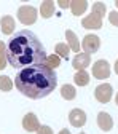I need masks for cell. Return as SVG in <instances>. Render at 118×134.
I'll use <instances>...</instances> for the list:
<instances>
[{
    "label": "cell",
    "mask_w": 118,
    "mask_h": 134,
    "mask_svg": "<svg viewBox=\"0 0 118 134\" xmlns=\"http://www.w3.org/2000/svg\"><path fill=\"white\" fill-rule=\"evenodd\" d=\"M40 14L43 16V18H51V16L54 14V2H51V0H48V2H43L42 7H40Z\"/></svg>",
    "instance_id": "15"
},
{
    "label": "cell",
    "mask_w": 118,
    "mask_h": 134,
    "mask_svg": "<svg viewBox=\"0 0 118 134\" xmlns=\"http://www.w3.org/2000/svg\"><path fill=\"white\" fill-rule=\"evenodd\" d=\"M89 64H91V56L86 53H78L72 61L74 69H77V70H85Z\"/></svg>",
    "instance_id": "10"
},
{
    "label": "cell",
    "mask_w": 118,
    "mask_h": 134,
    "mask_svg": "<svg viewBox=\"0 0 118 134\" xmlns=\"http://www.w3.org/2000/svg\"><path fill=\"white\" fill-rule=\"evenodd\" d=\"M83 49H85L86 54H93L96 53L97 49L100 48V40L97 35H94V34H89V35H86L85 38H83V43H81Z\"/></svg>",
    "instance_id": "6"
},
{
    "label": "cell",
    "mask_w": 118,
    "mask_h": 134,
    "mask_svg": "<svg viewBox=\"0 0 118 134\" xmlns=\"http://www.w3.org/2000/svg\"><path fill=\"white\" fill-rule=\"evenodd\" d=\"M113 69H115V72H116V75H118V61L115 62V67H113Z\"/></svg>",
    "instance_id": "26"
},
{
    "label": "cell",
    "mask_w": 118,
    "mask_h": 134,
    "mask_svg": "<svg viewBox=\"0 0 118 134\" xmlns=\"http://www.w3.org/2000/svg\"><path fill=\"white\" fill-rule=\"evenodd\" d=\"M23 128L29 132H33V131H38L40 128V121L37 118V115L33 113H27L24 118H23Z\"/></svg>",
    "instance_id": "9"
},
{
    "label": "cell",
    "mask_w": 118,
    "mask_h": 134,
    "mask_svg": "<svg viewBox=\"0 0 118 134\" xmlns=\"http://www.w3.org/2000/svg\"><path fill=\"white\" fill-rule=\"evenodd\" d=\"M59 7H61V8H70V2H65V0H61V2H59Z\"/></svg>",
    "instance_id": "24"
},
{
    "label": "cell",
    "mask_w": 118,
    "mask_h": 134,
    "mask_svg": "<svg viewBox=\"0 0 118 134\" xmlns=\"http://www.w3.org/2000/svg\"><path fill=\"white\" fill-rule=\"evenodd\" d=\"M7 43L0 40V70H3L5 69V65H7Z\"/></svg>",
    "instance_id": "20"
},
{
    "label": "cell",
    "mask_w": 118,
    "mask_h": 134,
    "mask_svg": "<svg viewBox=\"0 0 118 134\" xmlns=\"http://www.w3.org/2000/svg\"><path fill=\"white\" fill-rule=\"evenodd\" d=\"M54 51L59 58H64V59H69V53H70V48L69 45H65V43H58L54 46Z\"/></svg>",
    "instance_id": "19"
},
{
    "label": "cell",
    "mask_w": 118,
    "mask_h": 134,
    "mask_svg": "<svg viewBox=\"0 0 118 134\" xmlns=\"http://www.w3.org/2000/svg\"><path fill=\"white\" fill-rule=\"evenodd\" d=\"M59 134H70V131H69V129H67V128H64V129H62V131H61Z\"/></svg>",
    "instance_id": "25"
},
{
    "label": "cell",
    "mask_w": 118,
    "mask_h": 134,
    "mask_svg": "<svg viewBox=\"0 0 118 134\" xmlns=\"http://www.w3.org/2000/svg\"><path fill=\"white\" fill-rule=\"evenodd\" d=\"M105 14V5L102 2H94L93 3V11L89 16H86L85 19H81V26L85 29H100L102 27V18Z\"/></svg>",
    "instance_id": "3"
},
{
    "label": "cell",
    "mask_w": 118,
    "mask_h": 134,
    "mask_svg": "<svg viewBox=\"0 0 118 134\" xmlns=\"http://www.w3.org/2000/svg\"><path fill=\"white\" fill-rule=\"evenodd\" d=\"M61 94H62V97H64V99L72 100V99H75L77 91H75V88H74L72 85H64V86L61 88Z\"/></svg>",
    "instance_id": "18"
},
{
    "label": "cell",
    "mask_w": 118,
    "mask_h": 134,
    "mask_svg": "<svg viewBox=\"0 0 118 134\" xmlns=\"http://www.w3.org/2000/svg\"><path fill=\"white\" fill-rule=\"evenodd\" d=\"M115 100H116V104H118V93H116V96H115Z\"/></svg>",
    "instance_id": "27"
},
{
    "label": "cell",
    "mask_w": 118,
    "mask_h": 134,
    "mask_svg": "<svg viewBox=\"0 0 118 134\" xmlns=\"http://www.w3.org/2000/svg\"><path fill=\"white\" fill-rule=\"evenodd\" d=\"M69 121H70L72 126L81 128L83 125L86 123V113L83 112L81 109H74V110L69 113Z\"/></svg>",
    "instance_id": "8"
},
{
    "label": "cell",
    "mask_w": 118,
    "mask_h": 134,
    "mask_svg": "<svg viewBox=\"0 0 118 134\" xmlns=\"http://www.w3.org/2000/svg\"><path fill=\"white\" fill-rule=\"evenodd\" d=\"M112 94H113V90L112 86L109 85V83H102V85H99L94 91V96L96 99L99 100V102H102V104H107L109 100L112 99Z\"/></svg>",
    "instance_id": "7"
},
{
    "label": "cell",
    "mask_w": 118,
    "mask_h": 134,
    "mask_svg": "<svg viewBox=\"0 0 118 134\" xmlns=\"http://www.w3.org/2000/svg\"><path fill=\"white\" fill-rule=\"evenodd\" d=\"M115 5H116V7H118V0H116V2H115Z\"/></svg>",
    "instance_id": "28"
},
{
    "label": "cell",
    "mask_w": 118,
    "mask_h": 134,
    "mask_svg": "<svg viewBox=\"0 0 118 134\" xmlns=\"http://www.w3.org/2000/svg\"><path fill=\"white\" fill-rule=\"evenodd\" d=\"M109 21H110V24H113V26L118 27V11H110V14H109Z\"/></svg>",
    "instance_id": "22"
},
{
    "label": "cell",
    "mask_w": 118,
    "mask_h": 134,
    "mask_svg": "<svg viewBox=\"0 0 118 134\" xmlns=\"http://www.w3.org/2000/svg\"><path fill=\"white\" fill-rule=\"evenodd\" d=\"M58 77L54 70L46 69L43 64L23 69L14 78V86L19 93L30 99H42L56 90Z\"/></svg>",
    "instance_id": "2"
},
{
    "label": "cell",
    "mask_w": 118,
    "mask_h": 134,
    "mask_svg": "<svg viewBox=\"0 0 118 134\" xmlns=\"http://www.w3.org/2000/svg\"><path fill=\"white\" fill-rule=\"evenodd\" d=\"M18 19L26 24V26H30L37 21V10L30 7V5H24L18 10Z\"/></svg>",
    "instance_id": "4"
},
{
    "label": "cell",
    "mask_w": 118,
    "mask_h": 134,
    "mask_svg": "<svg viewBox=\"0 0 118 134\" xmlns=\"http://www.w3.org/2000/svg\"><path fill=\"white\" fill-rule=\"evenodd\" d=\"M13 85H14V83L10 80V77L0 75V90H2V91H10L13 88Z\"/></svg>",
    "instance_id": "21"
},
{
    "label": "cell",
    "mask_w": 118,
    "mask_h": 134,
    "mask_svg": "<svg viewBox=\"0 0 118 134\" xmlns=\"http://www.w3.org/2000/svg\"><path fill=\"white\" fill-rule=\"evenodd\" d=\"M86 8H88L86 0H72L70 2V10H72V14L75 16H81L86 11Z\"/></svg>",
    "instance_id": "12"
},
{
    "label": "cell",
    "mask_w": 118,
    "mask_h": 134,
    "mask_svg": "<svg viewBox=\"0 0 118 134\" xmlns=\"http://www.w3.org/2000/svg\"><path fill=\"white\" fill-rule=\"evenodd\" d=\"M93 75L97 78V80H105L110 77V65L107 61L100 59L97 61L94 65H93Z\"/></svg>",
    "instance_id": "5"
},
{
    "label": "cell",
    "mask_w": 118,
    "mask_h": 134,
    "mask_svg": "<svg viewBox=\"0 0 118 134\" xmlns=\"http://www.w3.org/2000/svg\"><path fill=\"white\" fill-rule=\"evenodd\" d=\"M65 38H67V45H69V48L72 49V51H75V53H78L80 51V43H78V38H77V35L72 32V30H65Z\"/></svg>",
    "instance_id": "14"
},
{
    "label": "cell",
    "mask_w": 118,
    "mask_h": 134,
    "mask_svg": "<svg viewBox=\"0 0 118 134\" xmlns=\"http://www.w3.org/2000/svg\"><path fill=\"white\" fill-rule=\"evenodd\" d=\"M97 125H99V128L102 131H110L113 128V120H112V116L107 112H100L97 115Z\"/></svg>",
    "instance_id": "11"
},
{
    "label": "cell",
    "mask_w": 118,
    "mask_h": 134,
    "mask_svg": "<svg viewBox=\"0 0 118 134\" xmlns=\"http://www.w3.org/2000/svg\"><path fill=\"white\" fill-rule=\"evenodd\" d=\"M74 80H75V83H77L78 86H86L88 83H89V75H88L86 70H78L75 74Z\"/></svg>",
    "instance_id": "17"
},
{
    "label": "cell",
    "mask_w": 118,
    "mask_h": 134,
    "mask_svg": "<svg viewBox=\"0 0 118 134\" xmlns=\"http://www.w3.org/2000/svg\"><path fill=\"white\" fill-rule=\"evenodd\" d=\"M37 134H53V129L49 128V126H46V125H43V126H40V128H38Z\"/></svg>",
    "instance_id": "23"
},
{
    "label": "cell",
    "mask_w": 118,
    "mask_h": 134,
    "mask_svg": "<svg viewBox=\"0 0 118 134\" xmlns=\"http://www.w3.org/2000/svg\"><path fill=\"white\" fill-rule=\"evenodd\" d=\"M59 64H61V58L54 53V54H49V56H46V59L43 61V65L46 67V69H56V67H59Z\"/></svg>",
    "instance_id": "16"
},
{
    "label": "cell",
    "mask_w": 118,
    "mask_h": 134,
    "mask_svg": "<svg viewBox=\"0 0 118 134\" xmlns=\"http://www.w3.org/2000/svg\"><path fill=\"white\" fill-rule=\"evenodd\" d=\"M80 134H85V132H80Z\"/></svg>",
    "instance_id": "29"
},
{
    "label": "cell",
    "mask_w": 118,
    "mask_h": 134,
    "mask_svg": "<svg viewBox=\"0 0 118 134\" xmlns=\"http://www.w3.org/2000/svg\"><path fill=\"white\" fill-rule=\"evenodd\" d=\"M46 59L42 42L30 30H21L7 43V61L14 69H27L32 65H40Z\"/></svg>",
    "instance_id": "1"
},
{
    "label": "cell",
    "mask_w": 118,
    "mask_h": 134,
    "mask_svg": "<svg viewBox=\"0 0 118 134\" xmlns=\"http://www.w3.org/2000/svg\"><path fill=\"white\" fill-rule=\"evenodd\" d=\"M0 26H2V32L5 34V35H10V34H13V30H14V19L11 18V16H3L2 18V21H0Z\"/></svg>",
    "instance_id": "13"
}]
</instances>
